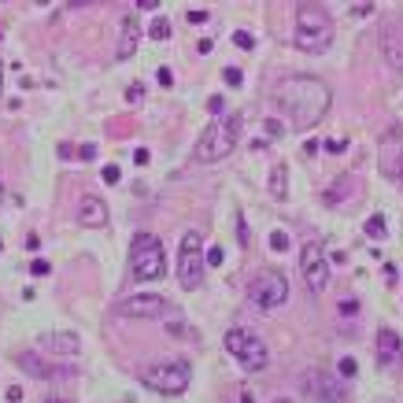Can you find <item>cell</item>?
<instances>
[{"instance_id": "cell-1", "label": "cell", "mask_w": 403, "mask_h": 403, "mask_svg": "<svg viewBox=\"0 0 403 403\" xmlns=\"http://www.w3.org/2000/svg\"><path fill=\"white\" fill-rule=\"evenodd\" d=\"M274 104L289 115V122L296 129H311L326 119L333 93L322 78H311V74H292L274 89Z\"/></svg>"}, {"instance_id": "cell-2", "label": "cell", "mask_w": 403, "mask_h": 403, "mask_svg": "<svg viewBox=\"0 0 403 403\" xmlns=\"http://www.w3.org/2000/svg\"><path fill=\"white\" fill-rule=\"evenodd\" d=\"M296 48L307 52V56H322L333 45V19L330 11L315 4V0H304L300 11H296Z\"/></svg>"}, {"instance_id": "cell-3", "label": "cell", "mask_w": 403, "mask_h": 403, "mask_svg": "<svg viewBox=\"0 0 403 403\" xmlns=\"http://www.w3.org/2000/svg\"><path fill=\"white\" fill-rule=\"evenodd\" d=\"M237 137H241V115L215 119V122L200 134L197 148H192V160H197V163H222L226 155L237 148Z\"/></svg>"}, {"instance_id": "cell-4", "label": "cell", "mask_w": 403, "mask_h": 403, "mask_svg": "<svg viewBox=\"0 0 403 403\" xmlns=\"http://www.w3.org/2000/svg\"><path fill=\"white\" fill-rule=\"evenodd\" d=\"M129 267H134V278H141V281L163 278L167 255H163L160 237H152V233H137L134 244H129Z\"/></svg>"}, {"instance_id": "cell-5", "label": "cell", "mask_w": 403, "mask_h": 403, "mask_svg": "<svg viewBox=\"0 0 403 403\" xmlns=\"http://www.w3.org/2000/svg\"><path fill=\"white\" fill-rule=\"evenodd\" d=\"M204 237L197 229H189L185 237H181V248H178V281L181 289H200L204 285Z\"/></svg>"}, {"instance_id": "cell-6", "label": "cell", "mask_w": 403, "mask_h": 403, "mask_svg": "<svg viewBox=\"0 0 403 403\" xmlns=\"http://www.w3.org/2000/svg\"><path fill=\"white\" fill-rule=\"evenodd\" d=\"M226 352L241 362L244 370H263L267 362H270V352H267V344L259 341V337L252 330H241V326H233L226 333Z\"/></svg>"}, {"instance_id": "cell-7", "label": "cell", "mask_w": 403, "mask_h": 403, "mask_svg": "<svg viewBox=\"0 0 403 403\" xmlns=\"http://www.w3.org/2000/svg\"><path fill=\"white\" fill-rule=\"evenodd\" d=\"M145 385L160 396H181L189 388V362L185 359H174V362H155L145 374Z\"/></svg>"}, {"instance_id": "cell-8", "label": "cell", "mask_w": 403, "mask_h": 403, "mask_svg": "<svg viewBox=\"0 0 403 403\" xmlns=\"http://www.w3.org/2000/svg\"><path fill=\"white\" fill-rule=\"evenodd\" d=\"M248 300L259 311H274V307H281L285 300H289V281H285V274H278V270H263V274L252 281Z\"/></svg>"}, {"instance_id": "cell-9", "label": "cell", "mask_w": 403, "mask_h": 403, "mask_svg": "<svg viewBox=\"0 0 403 403\" xmlns=\"http://www.w3.org/2000/svg\"><path fill=\"white\" fill-rule=\"evenodd\" d=\"M300 274H304V285H307L311 296L326 292V285H330V259H326V252H322V244L307 241L300 248Z\"/></svg>"}, {"instance_id": "cell-10", "label": "cell", "mask_w": 403, "mask_h": 403, "mask_svg": "<svg viewBox=\"0 0 403 403\" xmlns=\"http://www.w3.org/2000/svg\"><path fill=\"white\" fill-rule=\"evenodd\" d=\"M171 300L167 296H155V292H137V296H126V300L115 307V315L122 318H163L171 315Z\"/></svg>"}, {"instance_id": "cell-11", "label": "cell", "mask_w": 403, "mask_h": 403, "mask_svg": "<svg viewBox=\"0 0 403 403\" xmlns=\"http://www.w3.org/2000/svg\"><path fill=\"white\" fill-rule=\"evenodd\" d=\"M304 393L311 400H318V403H341L344 400L341 381H337L330 370H311L307 378H304Z\"/></svg>"}, {"instance_id": "cell-12", "label": "cell", "mask_w": 403, "mask_h": 403, "mask_svg": "<svg viewBox=\"0 0 403 403\" xmlns=\"http://www.w3.org/2000/svg\"><path fill=\"white\" fill-rule=\"evenodd\" d=\"M78 222H82L85 229L108 226V204H104L100 197H82V204H78Z\"/></svg>"}, {"instance_id": "cell-13", "label": "cell", "mask_w": 403, "mask_h": 403, "mask_svg": "<svg viewBox=\"0 0 403 403\" xmlns=\"http://www.w3.org/2000/svg\"><path fill=\"white\" fill-rule=\"evenodd\" d=\"M403 355V341H400V333L393 330H378V362L381 367H393V362H400Z\"/></svg>"}, {"instance_id": "cell-14", "label": "cell", "mask_w": 403, "mask_h": 403, "mask_svg": "<svg viewBox=\"0 0 403 403\" xmlns=\"http://www.w3.org/2000/svg\"><path fill=\"white\" fill-rule=\"evenodd\" d=\"M137 41H141V26L134 15H126L122 19V30H119V48H115V56L119 59H129L137 52Z\"/></svg>"}, {"instance_id": "cell-15", "label": "cell", "mask_w": 403, "mask_h": 403, "mask_svg": "<svg viewBox=\"0 0 403 403\" xmlns=\"http://www.w3.org/2000/svg\"><path fill=\"white\" fill-rule=\"evenodd\" d=\"M41 348L45 352H56V355H78V333H48L41 337Z\"/></svg>"}, {"instance_id": "cell-16", "label": "cell", "mask_w": 403, "mask_h": 403, "mask_svg": "<svg viewBox=\"0 0 403 403\" xmlns=\"http://www.w3.org/2000/svg\"><path fill=\"white\" fill-rule=\"evenodd\" d=\"M19 367L30 374V378H59V374H67V370H56V367H48V362H41L34 352H19Z\"/></svg>"}, {"instance_id": "cell-17", "label": "cell", "mask_w": 403, "mask_h": 403, "mask_svg": "<svg viewBox=\"0 0 403 403\" xmlns=\"http://www.w3.org/2000/svg\"><path fill=\"white\" fill-rule=\"evenodd\" d=\"M385 59L393 71H403V37H396V30H385Z\"/></svg>"}, {"instance_id": "cell-18", "label": "cell", "mask_w": 403, "mask_h": 403, "mask_svg": "<svg viewBox=\"0 0 403 403\" xmlns=\"http://www.w3.org/2000/svg\"><path fill=\"white\" fill-rule=\"evenodd\" d=\"M270 192H274L278 200H285V197H289V171H285V163L270 171Z\"/></svg>"}, {"instance_id": "cell-19", "label": "cell", "mask_w": 403, "mask_h": 403, "mask_svg": "<svg viewBox=\"0 0 403 403\" xmlns=\"http://www.w3.org/2000/svg\"><path fill=\"white\" fill-rule=\"evenodd\" d=\"M348 189H352V178H341V181H337V185H330V192H326V204L348 200Z\"/></svg>"}, {"instance_id": "cell-20", "label": "cell", "mask_w": 403, "mask_h": 403, "mask_svg": "<svg viewBox=\"0 0 403 403\" xmlns=\"http://www.w3.org/2000/svg\"><path fill=\"white\" fill-rule=\"evenodd\" d=\"M148 37H155V41H167V37H171V22H167L163 15H155L152 26H148Z\"/></svg>"}, {"instance_id": "cell-21", "label": "cell", "mask_w": 403, "mask_h": 403, "mask_svg": "<svg viewBox=\"0 0 403 403\" xmlns=\"http://www.w3.org/2000/svg\"><path fill=\"white\" fill-rule=\"evenodd\" d=\"M385 233H388V229H385V218H381V215H374L370 222H367V237H374V241H385Z\"/></svg>"}, {"instance_id": "cell-22", "label": "cell", "mask_w": 403, "mask_h": 403, "mask_svg": "<svg viewBox=\"0 0 403 403\" xmlns=\"http://www.w3.org/2000/svg\"><path fill=\"white\" fill-rule=\"evenodd\" d=\"M385 174L403 181V152H400V160H396V155H388V160H385Z\"/></svg>"}, {"instance_id": "cell-23", "label": "cell", "mask_w": 403, "mask_h": 403, "mask_svg": "<svg viewBox=\"0 0 403 403\" xmlns=\"http://www.w3.org/2000/svg\"><path fill=\"white\" fill-rule=\"evenodd\" d=\"M270 248H274V252H289V233L274 229V233H270Z\"/></svg>"}, {"instance_id": "cell-24", "label": "cell", "mask_w": 403, "mask_h": 403, "mask_svg": "<svg viewBox=\"0 0 403 403\" xmlns=\"http://www.w3.org/2000/svg\"><path fill=\"white\" fill-rule=\"evenodd\" d=\"M222 259H226L222 244H215V248H207V252H204V263H207V267H222Z\"/></svg>"}, {"instance_id": "cell-25", "label": "cell", "mask_w": 403, "mask_h": 403, "mask_svg": "<svg viewBox=\"0 0 403 403\" xmlns=\"http://www.w3.org/2000/svg\"><path fill=\"white\" fill-rule=\"evenodd\" d=\"M233 45L244 48V52H252V48H255V37H252L248 30H237V34H233Z\"/></svg>"}, {"instance_id": "cell-26", "label": "cell", "mask_w": 403, "mask_h": 403, "mask_svg": "<svg viewBox=\"0 0 403 403\" xmlns=\"http://www.w3.org/2000/svg\"><path fill=\"white\" fill-rule=\"evenodd\" d=\"M337 311H341L344 318H355V315H359V300H352V296H348V300H341V307H337Z\"/></svg>"}, {"instance_id": "cell-27", "label": "cell", "mask_w": 403, "mask_h": 403, "mask_svg": "<svg viewBox=\"0 0 403 403\" xmlns=\"http://www.w3.org/2000/svg\"><path fill=\"white\" fill-rule=\"evenodd\" d=\"M337 370H341V378H355V374H359V367H355V359H352V355L341 359V367H337Z\"/></svg>"}, {"instance_id": "cell-28", "label": "cell", "mask_w": 403, "mask_h": 403, "mask_svg": "<svg viewBox=\"0 0 403 403\" xmlns=\"http://www.w3.org/2000/svg\"><path fill=\"white\" fill-rule=\"evenodd\" d=\"M263 129H267V137H285V126H281L278 119H267Z\"/></svg>"}, {"instance_id": "cell-29", "label": "cell", "mask_w": 403, "mask_h": 403, "mask_svg": "<svg viewBox=\"0 0 403 403\" xmlns=\"http://www.w3.org/2000/svg\"><path fill=\"white\" fill-rule=\"evenodd\" d=\"M126 100H129V104H141V100H145V85H137V82H134V85L126 89Z\"/></svg>"}, {"instance_id": "cell-30", "label": "cell", "mask_w": 403, "mask_h": 403, "mask_svg": "<svg viewBox=\"0 0 403 403\" xmlns=\"http://www.w3.org/2000/svg\"><path fill=\"white\" fill-rule=\"evenodd\" d=\"M48 270H52V267L45 263V259H34V263H30V274H34V278H45Z\"/></svg>"}, {"instance_id": "cell-31", "label": "cell", "mask_w": 403, "mask_h": 403, "mask_svg": "<svg viewBox=\"0 0 403 403\" xmlns=\"http://www.w3.org/2000/svg\"><path fill=\"white\" fill-rule=\"evenodd\" d=\"M241 82H244V74H241L237 67H226V85H233V89H237Z\"/></svg>"}, {"instance_id": "cell-32", "label": "cell", "mask_w": 403, "mask_h": 403, "mask_svg": "<svg viewBox=\"0 0 403 403\" xmlns=\"http://www.w3.org/2000/svg\"><path fill=\"white\" fill-rule=\"evenodd\" d=\"M155 78H160V85H163V89H171V85H174V74L167 71V67H160V71H155Z\"/></svg>"}, {"instance_id": "cell-33", "label": "cell", "mask_w": 403, "mask_h": 403, "mask_svg": "<svg viewBox=\"0 0 403 403\" xmlns=\"http://www.w3.org/2000/svg\"><path fill=\"white\" fill-rule=\"evenodd\" d=\"M185 19H189V26H204L207 22V11H189Z\"/></svg>"}, {"instance_id": "cell-34", "label": "cell", "mask_w": 403, "mask_h": 403, "mask_svg": "<svg viewBox=\"0 0 403 403\" xmlns=\"http://www.w3.org/2000/svg\"><path fill=\"white\" fill-rule=\"evenodd\" d=\"M104 181L115 185V181H119V167H104Z\"/></svg>"}, {"instance_id": "cell-35", "label": "cell", "mask_w": 403, "mask_h": 403, "mask_svg": "<svg viewBox=\"0 0 403 403\" xmlns=\"http://www.w3.org/2000/svg\"><path fill=\"white\" fill-rule=\"evenodd\" d=\"M4 400H8V403H19V400H22V388H19V385H11L8 393H4Z\"/></svg>"}, {"instance_id": "cell-36", "label": "cell", "mask_w": 403, "mask_h": 403, "mask_svg": "<svg viewBox=\"0 0 403 403\" xmlns=\"http://www.w3.org/2000/svg\"><path fill=\"white\" fill-rule=\"evenodd\" d=\"M222 97H211V100H207V111H211V115H218V111H222Z\"/></svg>"}, {"instance_id": "cell-37", "label": "cell", "mask_w": 403, "mask_h": 403, "mask_svg": "<svg viewBox=\"0 0 403 403\" xmlns=\"http://www.w3.org/2000/svg\"><path fill=\"white\" fill-rule=\"evenodd\" d=\"M93 155H97V145H82V148H78V160H93Z\"/></svg>"}, {"instance_id": "cell-38", "label": "cell", "mask_w": 403, "mask_h": 403, "mask_svg": "<svg viewBox=\"0 0 403 403\" xmlns=\"http://www.w3.org/2000/svg\"><path fill=\"white\" fill-rule=\"evenodd\" d=\"M322 148H326V152H333V155H337V152H344V141H326V145H322Z\"/></svg>"}, {"instance_id": "cell-39", "label": "cell", "mask_w": 403, "mask_h": 403, "mask_svg": "<svg viewBox=\"0 0 403 403\" xmlns=\"http://www.w3.org/2000/svg\"><path fill=\"white\" fill-rule=\"evenodd\" d=\"M137 8L141 11H155V8H160V0H137Z\"/></svg>"}, {"instance_id": "cell-40", "label": "cell", "mask_w": 403, "mask_h": 403, "mask_svg": "<svg viewBox=\"0 0 403 403\" xmlns=\"http://www.w3.org/2000/svg\"><path fill=\"white\" fill-rule=\"evenodd\" d=\"M211 45H215V41H211V37H204V41L197 45V52H200V56H207V52H211Z\"/></svg>"}, {"instance_id": "cell-41", "label": "cell", "mask_w": 403, "mask_h": 403, "mask_svg": "<svg viewBox=\"0 0 403 403\" xmlns=\"http://www.w3.org/2000/svg\"><path fill=\"white\" fill-rule=\"evenodd\" d=\"M134 160H137L141 167H145V163H148V148H137V152H134Z\"/></svg>"}, {"instance_id": "cell-42", "label": "cell", "mask_w": 403, "mask_h": 403, "mask_svg": "<svg viewBox=\"0 0 403 403\" xmlns=\"http://www.w3.org/2000/svg\"><path fill=\"white\" fill-rule=\"evenodd\" d=\"M85 4H97V0H67V8H85Z\"/></svg>"}, {"instance_id": "cell-43", "label": "cell", "mask_w": 403, "mask_h": 403, "mask_svg": "<svg viewBox=\"0 0 403 403\" xmlns=\"http://www.w3.org/2000/svg\"><path fill=\"white\" fill-rule=\"evenodd\" d=\"M45 403H71V400H59V396H52V400H45Z\"/></svg>"}, {"instance_id": "cell-44", "label": "cell", "mask_w": 403, "mask_h": 403, "mask_svg": "<svg viewBox=\"0 0 403 403\" xmlns=\"http://www.w3.org/2000/svg\"><path fill=\"white\" fill-rule=\"evenodd\" d=\"M0 89H4V67H0Z\"/></svg>"}, {"instance_id": "cell-45", "label": "cell", "mask_w": 403, "mask_h": 403, "mask_svg": "<svg viewBox=\"0 0 403 403\" xmlns=\"http://www.w3.org/2000/svg\"><path fill=\"white\" fill-rule=\"evenodd\" d=\"M0 200H4V181H0Z\"/></svg>"}, {"instance_id": "cell-46", "label": "cell", "mask_w": 403, "mask_h": 403, "mask_svg": "<svg viewBox=\"0 0 403 403\" xmlns=\"http://www.w3.org/2000/svg\"><path fill=\"white\" fill-rule=\"evenodd\" d=\"M281 403H289V400H281Z\"/></svg>"}]
</instances>
